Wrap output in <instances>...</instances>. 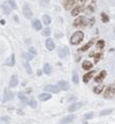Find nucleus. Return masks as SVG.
<instances>
[{"instance_id":"nucleus-1","label":"nucleus","mask_w":115,"mask_h":124,"mask_svg":"<svg viewBox=\"0 0 115 124\" xmlns=\"http://www.w3.org/2000/svg\"><path fill=\"white\" fill-rule=\"evenodd\" d=\"M83 40V33L81 31H78L75 32L71 37V43L72 44H79L81 41Z\"/></svg>"},{"instance_id":"nucleus-2","label":"nucleus","mask_w":115,"mask_h":124,"mask_svg":"<svg viewBox=\"0 0 115 124\" xmlns=\"http://www.w3.org/2000/svg\"><path fill=\"white\" fill-rule=\"evenodd\" d=\"M105 97L106 98H112L115 97V87L114 86H109L105 91Z\"/></svg>"},{"instance_id":"nucleus-3","label":"nucleus","mask_w":115,"mask_h":124,"mask_svg":"<svg viewBox=\"0 0 115 124\" xmlns=\"http://www.w3.org/2000/svg\"><path fill=\"white\" fill-rule=\"evenodd\" d=\"M22 13H24L25 18H27V19H32V17H33V13H32V11H31V8H29L28 5H24V7H22Z\"/></svg>"},{"instance_id":"nucleus-4","label":"nucleus","mask_w":115,"mask_h":124,"mask_svg":"<svg viewBox=\"0 0 115 124\" xmlns=\"http://www.w3.org/2000/svg\"><path fill=\"white\" fill-rule=\"evenodd\" d=\"M74 26H76V27L86 26V18H83V17L76 18L75 19V21H74Z\"/></svg>"},{"instance_id":"nucleus-5","label":"nucleus","mask_w":115,"mask_h":124,"mask_svg":"<svg viewBox=\"0 0 115 124\" xmlns=\"http://www.w3.org/2000/svg\"><path fill=\"white\" fill-rule=\"evenodd\" d=\"M58 54H59L60 57H65V56H67L69 54V49L67 47H60L58 49Z\"/></svg>"},{"instance_id":"nucleus-6","label":"nucleus","mask_w":115,"mask_h":124,"mask_svg":"<svg viewBox=\"0 0 115 124\" xmlns=\"http://www.w3.org/2000/svg\"><path fill=\"white\" fill-rule=\"evenodd\" d=\"M45 90H46V91L54 93V94H56V93H59V91H60V89H59V87H58V86H52V84L46 86V87H45Z\"/></svg>"},{"instance_id":"nucleus-7","label":"nucleus","mask_w":115,"mask_h":124,"mask_svg":"<svg viewBox=\"0 0 115 124\" xmlns=\"http://www.w3.org/2000/svg\"><path fill=\"white\" fill-rule=\"evenodd\" d=\"M81 106H82V103H80V102H75V103H73V104H71V105H69V108H68V111L73 112V111H75V110L80 109Z\"/></svg>"},{"instance_id":"nucleus-8","label":"nucleus","mask_w":115,"mask_h":124,"mask_svg":"<svg viewBox=\"0 0 115 124\" xmlns=\"http://www.w3.org/2000/svg\"><path fill=\"white\" fill-rule=\"evenodd\" d=\"M82 11H83V6H81V5H80V6H76V7H74L73 11H72V15H73V17H78Z\"/></svg>"},{"instance_id":"nucleus-9","label":"nucleus","mask_w":115,"mask_h":124,"mask_svg":"<svg viewBox=\"0 0 115 124\" xmlns=\"http://www.w3.org/2000/svg\"><path fill=\"white\" fill-rule=\"evenodd\" d=\"M46 47H47L48 50H53L54 49L55 44H54V41L51 39V37H47V40H46Z\"/></svg>"},{"instance_id":"nucleus-10","label":"nucleus","mask_w":115,"mask_h":124,"mask_svg":"<svg viewBox=\"0 0 115 124\" xmlns=\"http://www.w3.org/2000/svg\"><path fill=\"white\" fill-rule=\"evenodd\" d=\"M18 86V76L17 75H12L11 77V81H9V87L11 88H14Z\"/></svg>"},{"instance_id":"nucleus-11","label":"nucleus","mask_w":115,"mask_h":124,"mask_svg":"<svg viewBox=\"0 0 115 124\" xmlns=\"http://www.w3.org/2000/svg\"><path fill=\"white\" fill-rule=\"evenodd\" d=\"M58 87H59L60 90H67L69 88V84L66 81H60V82H58Z\"/></svg>"},{"instance_id":"nucleus-12","label":"nucleus","mask_w":115,"mask_h":124,"mask_svg":"<svg viewBox=\"0 0 115 124\" xmlns=\"http://www.w3.org/2000/svg\"><path fill=\"white\" fill-rule=\"evenodd\" d=\"M106 75H107V73L105 70H102L99 75H97L96 77H95V82H97V83H100V82H102V80L106 77Z\"/></svg>"},{"instance_id":"nucleus-13","label":"nucleus","mask_w":115,"mask_h":124,"mask_svg":"<svg viewBox=\"0 0 115 124\" xmlns=\"http://www.w3.org/2000/svg\"><path fill=\"white\" fill-rule=\"evenodd\" d=\"M75 2H76V0H66V2H65V8L71 9L72 7L75 5Z\"/></svg>"},{"instance_id":"nucleus-14","label":"nucleus","mask_w":115,"mask_h":124,"mask_svg":"<svg viewBox=\"0 0 115 124\" xmlns=\"http://www.w3.org/2000/svg\"><path fill=\"white\" fill-rule=\"evenodd\" d=\"M14 63H15L14 54H11V56L8 57V60L6 61V63H5V64H6V66H11V67H12V66H14Z\"/></svg>"},{"instance_id":"nucleus-15","label":"nucleus","mask_w":115,"mask_h":124,"mask_svg":"<svg viewBox=\"0 0 115 124\" xmlns=\"http://www.w3.org/2000/svg\"><path fill=\"white\" fill-rule=\"evenodd\" d=\"M12 98H13V94L6 89V90H5V96H4V102H7V101L12 99Z\"/></svg>"},{"instance_id":"nucleus-16","label":"nucleus","mask_w":115,"mask_h":124,"mask_svg":"<svg viewBox=\"0 0 115 124\" xmlns=\"http://www.w3.org/2000/svg\"><path fill=\"white\" fill-rule=\"evenodd\" d=\"M93 75H94V71H89L86 75H83V82H85V83H88L89 80L93 77Z\"/></svg>"},{"instance_id":"nucleus-17","label":"nucleus","mask_w":115,"mask_h":124,"mask_svg":"<svg viewBox=\"0 0 115 124\" xmlns=\"http://www.w3.org/2000/svg\"><path fill=\"white\" fill-rule=\"evenodd\" d=\"M92 67H93V63L89 61H85L82 63V68L85 69V70H89V69H92Z\"/></svg>"},{"instance_id":"nucleus-18","label":"nucleus","mask_w":115,"mask_h":124,"mask_svg":"<svg viewBox=\"0 0 115 124\" xmlns=\"http://www.w3.org/2000/svg\"><path fill=\"white\" fill-rule=\"evenodd\" d=\"M74 118H75V116L74 115H69V116H67V117H65V118H63V119H62L61 122L63 124H67V123H71L72 121H73V119H74Z\"/></svg>"},{"instance_id":"nucleus-19","label":"nucleus","mask_w":115,"mask_h":124,"mask_svg":"<svg viewBox=\"0 0 115 124\" xmlns=\"http://www.w3.org/2000/svg\"><path fill=\"white\" fill-rule=\"evenodd\" d=\"M33 28H34L35 31H40V29L42 28L41 22H40L39 20H34V21H33Z\"/></svg>"},{"instance_id":"nucleus-20","label":"nucleus","mask_w":115,"mask_h":124,"mask_svg":"<svg viewBox=\"0 0 115 124\" xmlns=\"http://www.w3.org/2000/svg\"><path fill=\"white\" fill-rule=\"evenodd\" d=\"M93 43H94V41H93V40H92V41H89V42L86 44V46H83L82 48H80V52H86L87 49H89V48L93 46Z\"/></svg>"},{"instance_id":"nucleus-21","label":"nucleus","mask_w":115,"mask_h":124,"mask_svg":"<svg viewBox=\"0 0 115 124\" xmlns=\"http://www.w3.org/2000/svg\"><path fill=\"white\" fill-rule=\"evenodd\" d=\"M103 89H105L103 84H99V86H96V87L94 88V93H95V94H101V93L103 91Z\"/></svg>"},{"instance_id":"nucleus-22","label":"nucleus","mask_w":115,"mask_h":124,"mask_svg":"<svg viewBox=\"0 0 115 124\" xmlns=\"http://www.w3.org/2000/svg\"><path fill=\"white\" fill-rule=\"evenodd\" d=\"M51 97H52L51 94H41V95H39V99L40 101H48Z\"/></svg>"},{"instance_id":"nucleus-23","label":"nucleus","mask_w":115,"mask_h":124,"mask_svg":"<svg viewBox=\"0 0 115 124\" xmlns=\"http://www.w3.org/2000/svg\"><path fill=\"white\" fill-rule=\"evenodd\" d=\"M44 73L45 74H47V75H49L51 73H52V68H51V66L48 64V63H46L44 66Z\"/></svg>"},{"instance_id":"nucleus-24","label":"nucleus","mask_w":115,"mask_h":124,"mask_svg":"<svg viewBox=\"0 0 115 124\" xmlns=\"http://www.w3.org/2000/svg\"><path fill=\"white\" fill-rule=\"evenodd\" d=\"M42 21H44V24L46 26H48V25L51 24V18H49L48 15H44V17H42Z\"/></svg>"},{"instance_id":"nucleus-25","label":"nucleus","mask_w":115,"mask_h":124,"mask_svg":"<svg viewBox=\"0 0 115 124\" xmlns=\"http://www.w3.org/2000/svg\"><path fill=\"white\" fill-rule=\"evenodd\" d=\"M1 8H2V11H4V13H5V14H8L9 12H11L9 7L6 5V4H2V5H1Z\"/></svg>"},{"instance_id":"nucleus-26","label":"nucleus","mask_w":115,"mask_h":124,"mask_svg":"<svg viewBox=\"0 0 115 124\" xmlns=\"http://www.w3.org/2000/svg\"><path fill=\"white\" fill-rule=\"evenodd\" d=\"M18 96H19V98H20V99L24 102V103H26L27 101H28V99H27V96L25 95V94H24V93H19Z\"/></svg>"},{"instance_id":"nucleus-27","label":"nucleus","mask_w":115,"mask_h":124,"mask_svg":"<svg viewBox=\"0 0 115 124\" xmlns=\"http://www.w3.org/2000/svg\"><path fill=\"white\" fill-rule=\"evenodd\" d=\"M42 35L45 36H48L51 35V28H48V27H46V28H44V31H42Z\"/></svg>"},{"instance_id":"nucleus-28","label":"nucleus","mask_w":115,"mask_h":124,"mask_svg":"<svg viewBox=\"0 0 115 124\" xmlns=\"http://www.w3.org/2000/svg\"><path fill=\"white\" fill-rule=\"evenodd\" d=\"M94 22H95V19H94V18L86 19V26H92Z\"/></svg>"},{"instance_id":"nucleus-29","label":"nucleus","mask_w":115,"mask_h":124,"mask_svg":"<svg viewBox=\"0 0 115 124\" xmlns=\"http://www.w3.org/2000/svg\"><path fill=\"white\" fill-rule=\"evenodd\" d=\"M96 47L99 49H102V48L105 47V41H103V40H99L96 42Z\"/></svg>"},{"instance_id":"nucleus-30","label":"nucleus","mask_w":115,"mask_h":124,"mask_svg":"<svg viewBox=\"0 0 115 124\" xmlns=\"http://www.w3.org/2000/svg\"><path fill=\"white\" fill-rule=\"evenodd\" d=\"M101 20L103 22H108L109 21V18H108V15H107L106 13H101Z\"/></svg>"},{"instance_id":"nucleus-31","label":"nucleus","mask_w":115,"mask_h":124,"mask_svg":"<svg viewBox=\"0 0 115 124\" xmlns=\"http://www.w3.org/2000/svg\"><path fill=\"white\" fill-rule=\"evenodd\" d=\"M73 82H74L75 84L79 82V76H78V73H76V71L73 73Z\"/></svg>"},{"instance_id":"nucleus-32","label":"nucleus","mask_w":115,"mask_h":124,"mask_svg":"<svg viewBox=\"0 0 115 124\" xmlns=\"http://www.w3.org/2000/svg\"><path fill=\"white\" fill-rule=\"evenodd\" d=\"M39 4H40L42 7H46V6H48L49 0H39Z\"/></svg>"},{"instance_id":"nucleus-33","label":"nucleus","mask_w":115,"mask_h":124,"mask_svg":"<svg viewBox=\"0 0 115 124\" xmlns=\"http://www.w3.org/2000/svg\"><path fill=\"white\" fill-rule=\"evenodd\" d=\"M9 6L12 7V9H17V4H15V0H8Z\"/></svg>"},{"instance_id":"nucleus-34","label":"nucleus","mask_w":115,"mask_h":124,"mask_svg":"<svg viewBox=\"0 0 115 124\" xmlns=\"http://www.w3.org/2000/svg\"><path fill=\"white\" fill-rule=\"evenodd\" d=\"M113 110L112 109H107V110H103V111H101L100 112V116H105V115H108V114H110Z\"/></svg>"},{"instance_id":"nucleus-35","label":"nucleus","mask_w":115,"mask_h":124,"mask_svg":"<svg viewBox=\"0 0 115 124\" xmlns=\"http://www.w3.org/2000/svg\"><path fill=\"white\" fill-rule=\"evenodd\" d=\"M24 66H25V68H26L27 73H28V74H32V68L29 67V64H28L27 62H25V63H24Z\"/></svg>"},{"instance_id":"nucleus-36","label":"nucleus","mask_w":115,"mask_h":124,"mask_svg":"<svg viewBox=\"0 0 115 124\" xmlns=\"http://www.w3.org/2000/svg\"><path fill=\"white\" fill-rule=\"evenodd\" d=\"M22 56H24V57H25L26 60H32V59H33V55H32V54L24 53V54H22Z\"/></svg>"},{"instance_id":"nucleus-37","label":"nucleus","mask_w":115,"mask_h":124,"mask_svg":"<svg viewBox=\"0 0 115 124\" xmlns=\"http://www.w3.org/2000/svg\"><path fill=\"white\" fill-rule=\"evenodd\" d=\"M28 103H29V105L32 106V108H35V106H36V101H35V99H31Z\"/></svg>"},{"instance_id":"nucleus-38","label":"nucleus","mask_w":115,"mask_h":124,"mask_svg":"<svg viewBox=\"0 0 115 124\" xmlns=\"http://www.w3.org/2000/svg\"><path fill=\"white\" fill-rule=\"evenodd\" d=\"M93 116H94L93 112H88V114H86V115H85V119H90Z\"/></svg>"},{"instance_id":"nucleus-39","label":"nucleus","mask_w":115,"mask_h":124,"mask_svg":"<svg viewBox=\"0 0 115 124\" xmlns=\"http://www.w3.org/2000/svg\"><path fill=\"white\" fill-rule=\"evenodd\" d=\"M87 12H88V13H93V12H94V7H93V6H92V5H89V6H87Z\"/></svg>"},{"instance_id":"nucleus-40","label":"nucleus","mask_w":115,"mask_h":124,"mask_svg":"<svg viewBox=\"0 0 115 124\" xmlns=\"http://www.w3.org/2000/svg\"><path fill=\"white\" fill-rule=\"evenodd\" d=\"M29 53L32 54L33 56H34V55H35V54H36V50H35V49H34V48H33V47H29Z\"/></svg>"},{"instance_id":"nucleus-41","label":"nucleus","mask_w":115,"mask_h":124,"mask_svg":"<svg viewBox=\"0 0 115 124\" xmlns=\"http://www.w3.org/2000/svg\"><path fill=\"white\" fill-rule=\"evenodd\" d=\"M8 119H9V117H7V116H5V117H2V118H1V121H2V122H8Z\"/></svg>"},{"instance_id":"nucleus-42","label":"nucleus","mask_w":115,"mask_h":124,"mask_svg":"<svg viewBox=\"0 0 115 124\" xmlns=\"http://www.w3.org/2000/svg\"><path fill=\"white\" fill-rule=\"evenodd\" d=\"M36 74H38V76H40V75L42 74V71H41V70H38V73H36Z\"/></svg>"},{"instance_id":"nucleus-43","label":"nucleus","mask_w":115,"mask_h":124,"mask_svg":"<svg viewBox=\"0 0 115 124\" xmlns=\"http://www.w3.org/2000/svg\"><path fill=\"white\" fill-rule=\"evenodd\" d=\"M80 2H81V4H85V2H86V1H87V0H79Z\"/></svg>"},{"instance_id":"nucleus-44","label":"nucleus","mask_w":115,"mask_h":124,"mask_svg":"<svg viewBox=\"0 0 115 124\" xmlns=\"http://www.w3.org/2000/svg\"><path fill=\"white\" fill-rule=\"evenodd\" d=\"M93 2H95V0H93Z\"/></svg>"},{"instance_id":"nucleus-45","label":"nucleus","mask_w":115,"mask_h":124,"mask_svg":"<svg viewBox=\"0 0 115 124\" xmlns=\"http://www.w3.org/2000/svg\"><path fill=\"white\" fill-rule=\"evenodd\" d=\"M85 124H87V123H85Z\"/></svg>"}]
</instances>
